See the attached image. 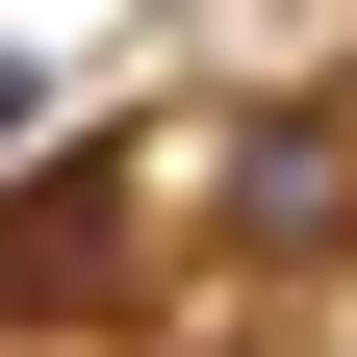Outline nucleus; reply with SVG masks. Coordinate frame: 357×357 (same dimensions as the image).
<instances>
[{"mask_svg":"<svg viewBox=\"0 0 357 357\" xmlns=\"http://www.w3.org/2000/svg\"><path fill=\"white\" fill-rule=\"evenodd\" d=\"M153 204H178V153H26L0 178V357H77L102 332V281H128Z\"/></svg>","mask_w":357,"mask_h":357,"instance_id":"obj_1","label":"nucleus"},{"mask_svg":"<svg viewBox=\"0 0 357 357\" xmlns=\"http://www.w3.org/2000/svg\"><path fill=\"white\" fill-rule=\"evenodd\" d=\"M26 153H52V52H0V178H26Z\"/></svg>","mask_w":357,"mask_h":357,"instance_id":"obj_2","label":"nucleus"}]
</instances>
